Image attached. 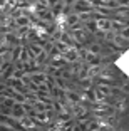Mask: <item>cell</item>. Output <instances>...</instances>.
<instances>
[{
  "label": "cell",
  "mask_w": 129,
  "mask_h": 131,
  "mask_svg": "<svg viewBox=\"0 0 129 131\" xmlns=\"http://www.w3.org/2000/svg\"><path fill=\"white\" fill-rule=\"evenodd\" d=\"M32 25H34V19L27 14H22L15 19V27H32Z\"/></svg>",
  "instance_id": "1"
},
{
  "label": "cell",
  "mask_w": 129,
  "mask_h": 131,
  "mask_svg": "<svg viewBox=\"0 0 129 131\" xmlns=\"http://www.w3.org/2000/svg\"><path fill=\"white\" fill-rule=\"evenodd\" d=\"M62 56H64V59L69 62V64H72V62H77V61H79V52H77L76 47H69V49L65 50Z\"/></svg>",
  "instance_id": "2"
},
{
  "label": "cell",
  "mask_w": 129,
  "mask_h": 131,
  "mask_svg": "<svg viewBox=\"0 0 129 131\" xmlns=\"http://www.w3.org/2000/svg\"><path fill=\"white\" fill-rule=\"evenodd\" d=\"M25 116V111H24V103H15L12 106V118L17 121H20Z\"/></svg>",
  "instance_id": "3"
},
{
  "label": "cell",
  "mask_w": 129,
  "mask_h": 131,
  "mask_svg": "<svg viewBox=\"0 0 129 131\" xmlns=\"http://www.w3.org/2000/svg\"><path fill=\"white\" fill-rule=\"evenodd\" d=\"M97 29L99 32H109L111 30V19L109 17H101V19H97Z\"/></svg>",
  "instance_id": "4"
},
{
  "label": "cell",
  "mask_w": 129,
  "mask_h": 131,
  "mask_svg": "<svg viewBox=\"0 0 129 131\" xmlns=\"http://www.w3.org/2000/svg\"><path fill=\"white\" fill-rule=\"evenodd\" d=\"M27 47H29V50H30V56L32 57H37L40 52H44V46L39 42H30V44H27Z\"/></svg>",
  "instance_id": "5"
},
{
  "label": "cell",
  "mask_w": 129,
  "mask_h": 131,
  "mask_svg": "<svg viewBox=\"0 0 129 131\" xmlns=\"http://www.w3.org/2000/svg\"><path fill=\"white\" fill-rule=\"evenodd\" d=\"M87 50L89 52H94V54H102V49H104V44L102 42H91V44H87Z\"/></svg>",
  "instance_id": "6"
},
{
  "label": "cell",
  "mask_w": 129,
  "mask_h": 131,
  "mask_svg": "<svg viewBox=\"0 0 129 131\" xmlns=\"http://www.w3.org/2000/svg\"><path fill=\"white\" fill-rule=\"evenodd\" d=\"M84 29L89 32V34H92V35H96L99 32V29H97V20H89V22H86L84 24Z\"/></svg>",
  "instance_id": "7"
},
{
  "label": "cell",
  "mask_w": 129,
  "mask_h": 131,
  "mask_svg": "<svg viewBox=\"0 0 129 131\" xmlns=\"http://www.w3.org/2000/svg\"><path fill=\"white\" fill-rule=\"evenodd\" d=\"M22 44L20 46H15L14 49H12V62H17L20 59V52H22Z\"/></svg>",
  "instance_id": "8"
},
{
  "label": "cell",
  "mask_w": 129,
  "mask_h": 131,
  "mask_svg": "<svg viewBox=\"0 0 129 131\" xmlns=\"http://www.w3.org/2000/svg\"><path fill=\"white\" fill-rule=\"evenodd\" d=\"M12 97H14V101L15 103H25V91H14V94H12Z\"/></svg>",
  "instance_id": "9"
},
{
  "label": "cell",
  "mask_w": 129,
  "mask_h": 131,
  "mask_svg": "<svg viewBox=\"0 0 129 131\" xmlns=\"http://www.w3.org/2000/svg\"><path fill=\"white\" fill-rule=\"evenodd\" d=\"M55 47L59 49V52H61V54H64L65 50L69 49V46L65 42H62V40H55Z\"/></svg>",
  "instance_id": "10"
},
{
  "label": "cell",
  "mask_w": 129,
  "mask_h": 131,
  "mask_svg": "<svg viewBox=\"0 0 129 131\" xmlns=\"http://www.w3.org/2000/svg\"><path fill=\"white\" fill-rule=\"evenodd\" d=\"M121 89H122V93H124V94H129V82H122Z\"/></svg>",
  "instance_id": "11"
}]
</instances>
